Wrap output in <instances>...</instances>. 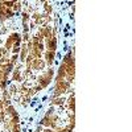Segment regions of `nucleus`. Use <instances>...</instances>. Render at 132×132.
I'll use <instances>...</instances> for the list:
<instances>
[{
	"mask_svg": "<svg viewBox=\"0 0 132 132\" xmlns=\"http://www.w3.org/2000/svg\"><path fill=\"white\" fill-rule=\"evenodd\" d=\"M23 32L17 60L9 75L8 96L27 107L29 101L50 85L57 52V30L49 2H27L23 5Z\"/></svg>",
	"mask_w": 132,
	"mask_h": 132,
	"instance_id": "obj_1",
	"label": "nucleus"
},
{
	"mask_svg": "<svg viewBox=\"0 0 132 132\" xmlns=\"http://www.w3.org/2000/svg\"><path fill=\"white\" fill-rule=\"evenodd\" d=\"M74 93L52 96L50 104L37 126L36 132H73L75 124Z\"/></svg>",
	"mask_w": 132,
	"mask_h": 132,
	"instance_id": "obj_2",
	"label": "nucleus"
},
{
	"mask_svg": "<svg viewBox=\"0 0 132 132\" xmlns=\"http://www.w3.org/2000/svg\"><path fill=\"white\" fill-rule=\"evenodd\" d=\"M74 49H71L63 57L54 82V89L52 96H61L74 93V74H75Z\"/></svg>",
	"mask_w": 132,
	"mask_h": 132,
	"instance_id": "obj_3",
	"label": "nucleus"
},
{
	"mask_svg": "<svg viewBox=\"0 0 132 132\" xmlns=\"http://www.w3.org/2000/svg\"><path fill=\"white\" fill-rule=\"evenodd\" d=\"M23 11L21 2H0V24H4L7 20L19 16Z\"/></svg>",
	"mask_w": 132,
	"mask_h": 132,
	"instance_id": "obj_4",
	"label": "nucleus"
}]
</instances>
